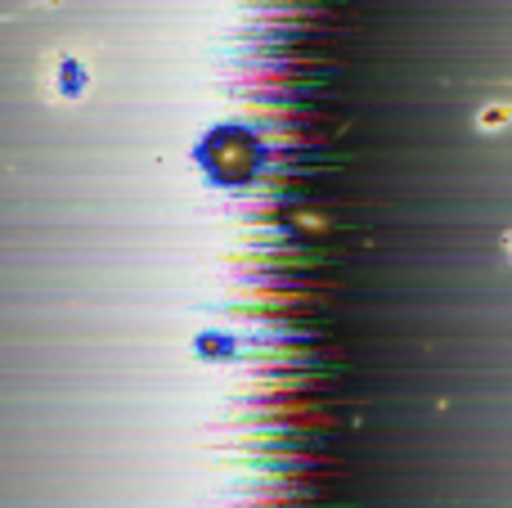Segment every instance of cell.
Returning a JSON list of instances; mask_svg holds the SVG:
<instances>
[{
    "label": "cell",
    "instance_id": "6da1fadb",
    "mask_svg": "<svg viewBox=\"0 0 512 508\" xmlns=\"http://www.w3.org/2000/svg\"><path fill=\"white\" fill-rule=\"evenodd\" d=\"M36 86H41V95L50 99V104H77V99H86V90H90V59L81 50L59 45V50H50L41 59Z\"/></svg>",
    "mask_w": 512,
    "mask_h": 508
},
{
    "label": "cell",
    "instance_id": "7a4b0ae2",
    "mask_svg": "<svg viewBox=\"0 0 512 508\" xmlns=\"http://www.w3.org/2000/svg\"><path fill=\"white\" fill-rule=\"evenodd\" d=\"M14 9H36V5H54V0H9Z\"/></svg>",
    "mask_w": 512,
    "mask_h": 508
}]
</instances>
